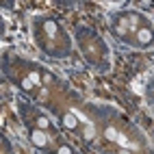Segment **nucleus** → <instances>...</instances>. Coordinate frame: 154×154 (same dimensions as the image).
<instances>
[{"label":"nucleus","mask_w":154,"mask_h":154,"mask_svg":"<svg viewBox=\"0 0 154 154\" xmlns=\"http://www.w3.org/2000/svg\"><path fill=\"white\" fill-rule=\"evenodd\" d=\"M30 139H33V143H35V146H39V148H44L46 146V143H48V139H46V135H44V130H33V137H30Z\"/></svg>","instance_id":"f257e3e1"},{"label":"nucleus","mask_w":154,"mask_h":154,"mask_svg":"<svg viewBox=\"0 0 154 154\" xmlns=\"http://www.w3.org/2000/svg\"><path fill=\"white\" fill-rule=\"evenodd\" d=\"M152 37H154V35H152L150 28H139V30H137V39H139L141 44H150Z\"/></svg>","instance_id":"f03ea898"},{"label":"nucleus","mask_w":154,"mask_h":154,"mask_svg":"<svg viewBox=\"0 0 154 154\" xmlns=\"http://www.w3.org/2000/svg\"><path fill=\"white\" fill-rule=\"evenodd\" d=\"M76 124H78V119L72 115V113L63 117V126H65V128H69V130H72V128H76Z\"/></svg>","instance_id":"7ed1b4c3"},{"label":"nucleus","mask_w":154,"mask_h":154,"mask_svg":"<svg viewBox=\"0 0 154 154\" xmlns=\"http://www.w3.org/2000/svg\"><path fill=\"white\" fill-rule=\"evenodd\" d=\"M44 28H46V33H48L50 37L57 35V22H52V20H48V22L44 24Z\"/></svg>","instance_id":"20e7f679"},{"label":"nucleus","mask_w":154,"mask_h":154,"mask_svg":"<svg viewBox=\"0 0 154 154\" xmlns=\"http://www.w3.org/2000/svg\"><path fill=\"white\" fill-rule=\"evenodd\" d=\"M126 28H128V20L124 17V20H119V22H117V33L124 35V33H126Z\"/></svg>","instance_id":"39448f33"},{"label":"nucleus","mask_w":154,"mask_h":154,"mask_svg":"<svg viewBox=\"0 0 154 154\" xmlns=\"http://www.w3.org/2000/svg\"><path fill=\"white\" fill-rule=\"evenodd\" d=\"M48 124H50V119H48V117H37V128H39V130L48 128Z\"/></svg>","instance_id":"423d86ee"},{"label":"nucleus","mask_w":154,"mask_h":154,"mask_svg":"<svg viewBox=\"0 0 154 154\" xmlns=\"http://www.w3.org/2000/svg\"><path fill=\"white\" fill-rule=\"evenodd\" d=\"M35 87V83H33V80H30V78H24L22 80V89H26V91H30V89H33Z\"/></svg>","instance_id":"0eeeda50"},{"label":"nucleus","mask_w":154,"mask_h":154,"mask_svg":"<svg viewBox=\"0 0 154 154\" xmlns=\"http://www.w3.org/2000/svg\"><path fill=\"white\" fill-rule=\"evenodd\" d=\"M126 20H128L130 28H137V24H139V17H137V15H130V17H126Z\"/></svg>","instance_id":"6e6552de"},{"label":"nucleus","mask_w":154,"mask_h":154,"mask_svg":"<svg viewBox=\"0 0 154 154\" xmlns=\"http://www.w3.org/2000/svg\"><path fill=\"white\" fill-rule=\"evenodd\" d=\"M57 154H72V148H69V146H61V148L57 150Z\"/></svg>","instance_id":"1a4fd4ad"},{"label":"nucleus","mask_w":154,"mask_h":154,"mask_svg":"<svg viewBox=\"0 0 154 154\" xmlns=\"http://www.w3.org/2000/svg\"><path fill=\"white\" fill-rule=\"evenodd\" d=\"M106 135H109V139H113V141H115V139H119V137H117V132L113 130V128H109V130H106Z\"/></svg>","instance_id":"9d476101"},{"label":"nucleus","mask_w":154,"mask_h":154,"mask_svg":"<svg viewBox=\"0 0 154 154\" xmlns=\"http://www.w3.org/2000/svg\"><path fill=\"white\" fill-rule=\"evenodd\" d=\"M28 78H30V80H33V83H35V85H39V80H42V78H39V74H30Z\"/></svg>","instance_id":"9b49d317"},{"label":"nucleus","mask_w":154,"mask_h":154,"mask_svg":"<svg viewBox=\"0 0 154 154\" xmlns=\"http://www.w3.org/2000/svg\"><path fill=\"white\" fill-rule=\"evenodd\" d=\"M119 154H130V152L128 150H119Z\"/></svg>","instance_id":"f8f14e48"}]
</instances>
